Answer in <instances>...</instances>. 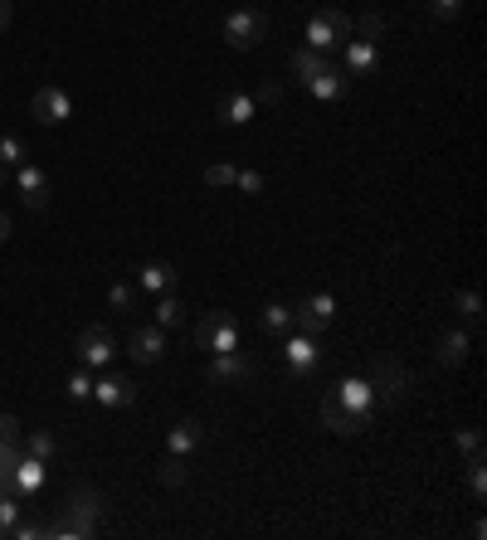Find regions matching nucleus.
Segmentation results:
<instances>
[{
	"mask_svg": "<svg viewBox=\"0 0 487 540\" xmlns=\"http://www.w3.org/2000/svg\"><path fill=\"white\" fill-rule=\"evenodd\" d=\"M307 88H312V93H317L322 103H337V98H346L351 78H346V69H341V64H332V59H327L322 69H317L312 78H307Z\"/></svg>",
	"mask_w": 487,
	"mask_h": 540,
	"instance_id": "nucleus-14",
	"label": "nucleus"
},
{
	"mask_svg": "<svg viewBox=\"0 0 487 540\" xmlns=\"http://www.w3.org/2000/svg\"><path fill=\"white\" fill-rule=\"evenodd\" d=\"M468 497L483 506V497H487V463L483 458H468Z\"/></svg>",
	"mask_w": 487,
	"mask_h": 540,
	"instance_id": "nucleus-26",
	"label": "nucleus"
},
{
	"mask_svg": "<svg viewBox=\"0 0 487 540\" xmlns=\"http://www.w3.org/2000/svg\"><path fill=\"white\" fill-rule=\"evenodd\" d=\"M195 346L220 356V351H234L239 346V317L234 312H205L200 326H195Z\"/></svg>",
	"mask_w": 487,
	"mask_h": 540,
	"instance_id": "nucleus-5",
	"label": "nucleus"
},
{
	"mask_svg": "<svg viewBox=\"0 0 487 540\" xmlns=\"http://www.w3.org/2000/svg\"><path fill=\"white\" fill-rule=\"evenodd\" d=\"M322 64H327V59H322V54H317V49H307V44H302L298 54H293V73H298L302 83H307V78H312V73L322 69Z\"/></svg>",
	"mask_w": 487,
	"mask_h": 540,
	"instance_id": "nucleus-27",
	"label": "nucleus"
},
{
	"mask_svg": "<svg viewBox=\"0 0 487 540\" xmlns=\"http://www.w3.org/2000/svg\"><path fill=\"white\" fill-rule=\"evenodd\" d=\"M78 360L88 365V370H108L113 365V356H117V341H113V331L108 326H88L83 336H78Z\"/></svg>",
	"mask_w": 487,
	"mask_h": 540,
	"instance_id": "nucleus-9",
	"label": "nucleus"
},
{
	"mask_svg": "<svg viewBox=\"0 0 487 540\" xmlns=\"http://www.w3.org/2000/svg\"><path fill=\"white\" fill-rule=\"evenodd\" d=\"M137 288L142 292H176V268H171V263H142V268H137Z\"/></svg>",
	"mask_w": 487,
	"mask_h": 540,
	"instance_id": "nucleus-20",
	"label": "nucleus"
},
{
	"mask_svg": "<svg viewBox=\"0 0 487 540\" xmlns=\"http://www.w3.org/2000/svg\"><path fill=\"white\" fill-rule=\"evenodd\" d=\"M366 380H371V390L380 404H400V399L410 395V370L395 356H375L371 365H366Z\"/></svg>",
	"mask_w": 487,
	"mask_h": 540,
	"instance_id": "nucleus-4",
	"label": "nucleus"
},
{
	"mask_svg": "<svg viewBox=\"0 0 487 540\" xmlns=\"http://www.w3.org/2000/svg\"><path fill=\"white\" fill-rule=\"evenodd\" d=\"M453 307H458V317H463L468 326H483V302H478V292L473 288L453 292Z\"/></svg>",
	"mask_w": 487,
	"mask_h": 540,
	"instance_id": "nucleus-25",
	"label": "nucleus"
},
{
	"mask_svg": "<svg viewBox=\"0 0 487 540\" xmlns=\"http://www.w3.org/2000/svg\"><path fill=\"white\" fill-rule=\"evenodd\" d=\"M205 380H210V385H249V380H254V360L244 356L239 346H234V351H220V356L210 360Z\"/></svg>",
	"mask_w": 487,
	"mask_h": 540,
	"instance_id": "nucleus-10",
	"label": "nucleus"
},
{
	"mask_svg": "<svg viewBox=\"0 0 487 540\" xmlns=\"http://www.w3.org/2000/svg\"><path fill=\"white\" fill-rule=\"evenodd\" d=\"M351 30H361V39H375V44H380V35H385V15H380V10H366L361 20H351Z\"/></svg>",
	"mask_w": 487,
	"mask_h": 540,
	"instance_id": "nucleus-30",
	"label": "nucleus"
},
{
	"mask_svg": "<svg viewBox=\"0 0 487 540\" xmlns=\"http://www.w3.org/2000/svg\"><path fill=\"white\" fill-rule=\"evenodd\" d=\"M5 239H10V215L0 210V244H5Z\"/></svg>",
	"mask_w": 487,
	"mask_h": 540,
	"instance_id": "nucleus-41",
	"label": "nucleus"
},
{
	"mask_svg": "<svg viewBox=\"0 0 487 540\" xmlns=\"http://www.w3.org/2000/svg\"><path fill=\"white\" fill-rule=\"evenodd\" d=\"M69 399H93V370L78 360V370H69Z\"/></svg>",
	"mask_w": 487,
	"mask_h": 540,
	"instance_id": "nucleus-28",
	"label": "nucleus"
},
{
	"mask_svg": "<svg viewBox=\"0 0 487 540\" xmlns=\"http://www.w3.org/2000/svg\"><path fill=\"white\" fill-rule=\"evenodd\" d=\"M259 322H263V331H273V336H288V331H293V307H288V302H268L259 312Z\"/></svg>",
	"mask_w": 487,
	"mask_h": 540,
	"instance_id": "nucleus-23",
	"label": "nucleus"
},
{
	"mask_svg": "<svg viewBox=\"0 0 487 540\" xmlns=\"http://www.w3.org/2000/svg\"><path fill=\"white\" fill-rule=\"evenodd\" d=\"M453 448H458L463 458H483V433H478V429H458V433H453Z\"/></svg>",
	"mask_w": 487,
	"mask_h": 540,
	"instance_id": "nucleus-29",
	"label": "nucleus"
},
{
	"mask_svg": "<svg viewBox=\"0 0 487 540\" xmlns=\"http://www.w3.org/2000/svg\"><path fill=\"white\" fill-rule=\"evenodd\" d=\"M69 117H74V103H69V93H64V88H54V83L35 88V122H44V127H59V122H69Z\"/></svg>",
	"mask_w": 487,
	"mask_h": 540,
	"instance_id": "nucleus-11",
	"label": "nucleus"
},
{
	"mask_svg": "<svg viewBox=\"0 0 487 540\" xmlns=\"http://www.w3.org/2000/svg\"><path fill=\"white\" fill-rule=\"evenodd\" d=\"M44 477H49V463H39L30 453H20V463H15V497H35L39 487H44Z\"/></svg>",
	"mask_w": 487,
	"mask_h": 540,
	"instance_id": "nucleus-17",
	"label": "nucleus"
},
{
	"mask_svg": "<svg viewBox=\"0 0 487 540\" xmlns=\"http://www.w3.org/2000/svg\"><path fill=\"white\" fill-rule=\"evenodd\" d=\"M15 185L25 190V205H30V210H44V205H49V176L39 171L35 161L15 166Z\"/></svg>",
	"mask_w": 487,
	"mask_h": 540,
	"instance_id": "nucleus-15",
	"label": "nucleus"
},
{
	"mask_svg": "<svg viewBox=\"0 0 487 540\" xmlns=\"http://www.w3.org/2000/svg\"><path fill=\"white\" fill-rule=\"evenodd\" d=\"M103 516H108L103 492L88 487V482H78L74 492L64 497V506H59V521H49V536L54 540H88V536H98Z\"/></svg>",
	"mask_w": 487,
	"mask_h": 540,
	"instance_id": "nucleus-2",
	"label": "nucleus"
},
{
	"mask_svg": "<svg viewBox=\"0 0 487 540\" xmlns=\"http://www.w3.org/2000/svg\"><path fill=\"white\" fill-rule=\"evenodd\" d=\"M375 409H380V399H375L371 380L366 375H341L337 385L322 395V424L332 433H361L371 429Z\"/></svg>",
	"mask_w": 487,
	"mask_h": 540,
	"instance_id": "nucleus-1",
	"label": "nucleus"
},
{
	"mask_svg": "<svg viewBox=\"0 0 487 540\" xmlns=\"http://www.w3.org/2000/svg\"><path fill=\"white\" fill-rule=\"evenodd\" d=\"M127 356L137 360V365H156V360L166 356V336H161V326H137V331L127 336Z\"/></svg>",
	"mask_w": 487,
	"mask_h": 540,
	"instance_id": "nucleus-12",
	"label": "nucleus"
},
{
	"mask_svg": "<svg viewBox=\"0 0 487 540\" xmlns=\"http://www.w3.org/2000/svg\"><path fill=\"white\" fill-rule=\"evenodd\" d=\"M234 185H239L244 195H259V190H263V176H259V171H239V176H234Z\"/></svg>",
	"mask_w": 487,
	"mask_h": 540,
	"instance_id": "nucleus-38",
	"label": "nucleus"
},
{
	"mask_svg": "<svg viewBox=\"0 0 487 540\" xmlns=\"http://www.w3.org/2000/svg\"><path fill=\"white\" fill-rule=\"evenodd\" d=\"M424 5H429L434 20H458L463 15V0H424Z\"/></svg>",
	"mask_w": 487,
	"mask_h": 540,
	"instance_id": "nucleus-35",
	"label": "nucleus"
},
{
	"mask_svg": "<svg viewBox=\"0 0 487 540\" xmlns=\"http://www.w3.org/2000/svg\"><path fill=\"white\" fill-rule=\"evenodd\" d=\"M93 399H98L103 409H127V404H137V385L122 380V375H98V380H93Z\"/></svg>",
	"mask_w": 487,
	"mask_h": 540,
	"instance_id": "nucleus-13",
	"label": "nucleus"
},
{
	"mask_svg": "<svg viewBox=\"0 0 487 540\" xmlns=\"http://www.w3.org/2000/svg\"><path fill=\"white\" fill-rule=\"evenodd\" d=\"M468 351H473L468 331H458V326H449V331L439 336V365H444V370H453V365H463V360H468Z\"/></svg>",
	"mask_w": 487,
	"mask_h": 540,
	"instance_id": "nucleus-19",
	"label": "nucleus"
},
{
	"mask_svg": "<svg viewBox=\"0 0 487 540\" xmlns=\"http://www.w3.org/2000/svg\"><path fill=\"white\" fill-rule=\"evenodd\" d=\"M20 448H25L30 458H39V463H54V458H59V438H54L49 429H30Z\"/></svg>",
	"mask_w": 487,
	"mask_h": 540,
	"instance_id": "nucleus-22",
	"label": "nucleus"
},
{
	"mask_svg": "<svg viewBox=\"0 0 487 540\" xmlns=\"http://www.w3.org/2000/svg\"><path fill=\"white\" fill-rule=\"evenodd\" d=\"M108 302H113V312H132V302H137V288H132V283H113Z\"/></svg>",
	"mask_w": 487,
	"mask_h": 540,
	"instance_id": "nucleus-34",
	"label": "nucleus"
},
{
	"mask_svg": "<svg viewBox=\"0 0 487 540\" xmlns=\"http://www.w3.org/2000/svg\"><path fill=\"white\" fill-rule=\"evenodd\" d=\"M15 521H20V497H15V492H0V540L10 536Z\"/></svg>",
	"mask_w": 487,
	"mask_h": 540,
	"instance_id": "nucleus-32",
	"label": "nucleus"
},
{
	"mask_svg": "<svg viewBox=\"0 0 487 540\" xmlns=\"http://www.w3.org/2000/svg\"><path fill=\"white\" fill-rule=\"evenodd\" d=\"M254 117H259V103H254L249 93H225V98H220V122L244 127V122H254Z\"/></svg>",
	"mask_w": 487,
	"mask_h": 540,
	"instance_id": "nucleus-18",
	"label": "nucleus"
},
{
	"mask_svg": "<svg viewBox=\"0 0 487 540\" xmlns=\"http://www.w3.org/2000/svg\"><path fill=\"white\" fill-rule=\"evenodd\" d=\"M278 98H283V88H278V83H263L259 93H254V103H278Z\"/></svg>",
	"mask_w": 487,
	"mask_h": 540,
	"instance_id": "nucleus-39",
	"label": "nucleus"
},
{
	"mask_svg": "<svg viewBox=\"0 0 487 540\" xmlns=\"http://www.w3.org/2000/svg\"><path fill=\"white\" fill-rule=\"evenodd\" d=\"M161 482H166V487H186V463H181L176 453H166V463H161Z\"/></svg>",
	"mask_w": 487,
	"mask_h": 540,
	"instance_id": "nucleus-33",
	"label": "nucleus"
},
{
	"mask_svg": "<svg viewBox=\"0 0 487 540\" xmlns=\"http://www.w3.org/2000/svg\"><path fill=\"white\" fill-rule=\"evenodd\" d=\"M5 25H10V0H0V35H5Z\"/></svg>",
	"mask_w": 487,
	"mask_h": 540,
	"instance_id": "nucleus-40",
	"label": "nucleus"
},
{
	"mask_svg": "<svg viewBox=\"0 0 487 540\" xmlns=\"http://www.w3.org/2000/svg\"><path fill=\"white\" fill-rule=\"evenodd\" d=\"M351 39V15L337 10V5H322L312 20H307V49L327 54V49H341Z\"/></svg>",
	"mask_w": 487,
	"mask_h": 540,
	"instance_id": "nucleus-3",
	"label": "nucleus"
},
{
	"mask_svg": "<svg viewBox=\"0 0 487 540\" xmlns=\"http://www.w3.org/2000/svg\"><path fill=\"white\" fill-rule=\"evenodd\" d=\"M0 185H10V166H0Z\"/></svg>",
	"mask_w": 487,
	"mask_h": 540,
	"instance_id": "nucleus-42",
	"label": "nucleus"
},
{
	"mask_svg": "<svg viewBox=\"0 0 487 540\" xmlns=\"http://www.w3.org/2000/svg\"><path fill=\"white\" fill-rule=\"evenodd\" d=\"M283 360H288V375L293 380H312L317 375V365H322V346H317V336H283Z\"/></svg>",
	"mask_w": 487,
	"mask_h": 540,
	"instance_id": "nucleus-6",
	"label": "nucleus"
},
{
	"mask_svg": "<svg viewBox=\"0 0 487 540\" xmlns=\"http://www.w3.org/2000/svg\"><path fill=\"white\" fill-rule=\"evenodd\" d=\"M341 49H346V78H366L375 69V59H380L375 39H346Z\"/></svg>",
	"mask_w": 487,
	"mask_h": 540,
	"instance_id": "nucleus-16",
	"label": "nucleus"
},
{
	"mask_svg": "<svg viewBox=\"0 0 487 540\" xmlns=\"http://www.w3.org/2000/svg\"><path fill=\"white\" fill-rule=\"evenodd\" d=\"M39 536H49V526H39V521H15L10 526V540H39Z\"/></svg>",
	"mask_w": 487,
	"mask_h": 540,
	"instance_id": "nucleus-36",
	"label": "nucleus"
},
{
	"mask_svg": "<svg viewBox=\"0 0 487 540\" xmlns=\"http://www.w3.org/2000/svg\"><path fill=\"white\" fill-rule=\"evenodd\" d=\"M337 317V297L332 292H317V297H302L298 307H293V326L307 331V336H317V331H327Z\"/></svg>",
	"mask_w": 487,
	"mask_h": 540,
	"instance_id": "nucleus-8",
	"label": "nucleus"
},
{
	"mask_svg": "<svg viewBox=\"0 0 487 540\" xmlns=\"http://www.w3.org/2000/svg\"><path fill=\"white\" fill-rule=\"evenodd\" d=\"M156 326H161V331H171V326H186V302H181V297H171V292H161Z\"/></svg>",
	"mask_w": 487,
	"mask_h": 540,
	"instance_id": "nucleus-24",
	"label": "nucleus"
},
{
	"mask_svg": "<svg viewBox=\"0 0 487 540\" xmlns=\"http://www.w3.org/2000/svg\"><path fill=\"white\" fill-rule=\"evenodd\" d=\"M263 35H268V15H263V10H254V5L234 10V15L225 20L229 49H254V44H263Z\"/></svg>",
	"mask_w": 487,
	"mask_h": 540,
	"instance_id": "nucleus-7",
	"label": "nucleus"
},
{
	"mask_svg": "<svg viewBox=\"0 0 487 540\" xmlns=\"http://www.w3.org/2000/svg\"><path fill=\"white\" fill-rule=\"evenodd\" d=\"M25 161H30V156H25V142H20V137H0V166L15 171V166H25Z\"/></svg>",
	"mask_w": 487,
	"mask_h": 540,
	"instance_id": "nucleus-31",
	"label": "nucleus"
},
{
	"mask_svg": "<svg viewBox=\"0 0 487 540\" xmlns=\"http://www.w3.org/2000/svg\"><path fill=\"white\" fill-rule=\"evenodd\" d=\"M234 176H239V171H234V166H210V171H205V185H234Z\"/></svg>",
	"mask_w": 487,
	"mask_h": 540,
	"instance_id": "nucleus-37",
	"label": "nucleus"
},
{
	"mask_svg": "<svg viewBox=\"0 0 487 540\" xmlns=\"http://www.w3.org/2000/svg\"><path fill=\"white\" fill-rule=\"evenodd\" d=\"M200 438H205V429H200V419H181L176 429L166 433V448H171L176 458H186V453H195V448H200Z\"/></svg>",
	"mask_w": 487,
	"mask_h": 540,
	"instance_id": "nucleus-21",
	"label": "nucleus"
}]
</instances>
